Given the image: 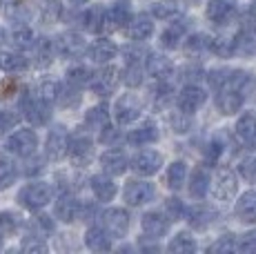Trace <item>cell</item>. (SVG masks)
<instances>
[{"label": "cell", "instance_id": "d4e9b609", "mask_svg": "<svg viewBox=\"0 0 256 254\" xmlns=\"http://www.w3.org/2000/svg\"><path fill=\"white\" fill-rule=\"evenodd\" d=\"M110 125V110L107 105H94L90 112L85 114V127L92 132H105Z\"/></svg>", "mask_w": 256, "mask_h": 254}, {"label": "cell", "instance_id": "7dc6e473", "mask_svg": "<svg viewBox=\"0 0 256 254\" xmlns=\"http://www.w3.org/2000/svg\"><path fill=\"white\" fill-rule=\"evenodd\" d=\"M20 228V218L14 212H0V232L2 234H12Z\"/></svg>", "mask_w": 256, "mask_h": 254}, {"label": "cell", "instance_id": "cb8c5ba5", "mask_svg": "<svg viewBox=\"0 0 256 254\" xmlns=\"http://www.w3.org/2000/svg\"><path fill=\"white\" fill-rule=\"evenodd\" d=\"M90 185H92L94 196H96L98 201H102V203L112 201V198L116 196V183L110 176H105V174H96V176H92Z\"/></svg>", "mask_w": 256, "mask_h": 254}, {"label": "cell", "instance_id": "9f6ffc18", "mask_svg": "<svg viewBox=\"0 0 256 254\" xmlns=\"http://www.w3.org/2000/svg\"><path fill=\"white\" fill-rule=\"evenodd\" d=\"M20 248H22L24 252H45V243H42V236H24Z\"/></svg>", "mask_w": 256, "mask_h": 254}, {"label": "cell", "instance_id": "ba28073f", "mask_svg": "<svg viewBox=\"0 0 256 254\" xmlns=\"http://www.w3.org/2000/svg\"><path fill=\"white\" fill-rule=\"evenodd\" d=\"M122 196H125L127 205H132V208H138V205H145V203L154 201L156 190H154V185L147 183V180H130V183L125 185V192H122Z\"/></svg>", "mask_w": 256, "mask_h": 254}, {"label": "cell", "instance_id": "8992f818", "mask_svg": "<svg viewBox=\"0 0 256 254\" xmlns=\"http://www.w3.org/2000/svg\"><path fill=\"white\" fill-rule=\"evenodd\" d=\"M120 70L118 67H105V70H100L98 74H94V78H92V92L96 96H112L116 92V87H118V82H120Z\"/></svg>", "mask_w": 256, "mask_h": 254}, {"label": "cell", "instance_id": "4dcf8cb0", "mask_svg": "<svg viewBox=\"0 0 256 254\" xmlns=\"http://www.w3.org/2000/svg\"><path fill=\"white\" fill-rule=\"evenodd\" d=\"M12 42H14V47H18L20 52L34 50L36 40H34L32 27H27L24 22H18V25H14V29H12Z\"/></svg>", "mask_w": 256, "mask_h": 254}, {"label": "cell", "instance_id": "680465c9", "mask_svg": "<svg viewBox=\"0 0 256 254\" xmlns=\"http://www.w3.org/2000/svg\"><path fill=\"white\" fill-rule=\"evenodd\" d=\"M220 152H223V145H220L218 140H212V143L208 145V150H205V156H208L210 163H216V160H218V156H220Z\"/></svg>", "mask_w": 256, "mask_h": 254}, {"label": "cell", "instance_id": "91938a15", "mask_svg": "<svg viewBox=\"0 0 256 254\" xmlns=\"http://www.w3.org/2000/svg\"><path fill=\"white\" fill-rule=\"evenodd\" d=\"M4 40H7V34H4V29L0 27V47H2V42H4Z\"/></svg>", "mask_w": 256, "mask_h": 254}, {"label": "cell", "instance_id": "7bdbcfd3", "mask_svg": "<svg viewBox=\"0 0 256 254\" xmlns=\"http://www.w3.org/2000/svg\"><path fill=\"white\" fill-rule=\"evenodd\" d=\"M92 78H94V74L90 67L78 65V67L67 70V82H72V85H76V87H82L85 82H92Z\"/></svg>", "mask_w": 256, "mask_h": 254}, {"label": "cell", "instance_id": "bcb514c9", "mask_svg": "<svg viewBox=\"0 0 256 254\" xmlns=\"http://www.w3.org/2000/svg\"><path fill=\"white\" fill-rule=\"evenodd\" d=\"M60 87H62V85H60L58 80H49V78H45V80L40 82V90H38V94H40L47 102H54V100H58Z\"/></svg>", "mask_w": 256, "mask_h": 254}, {"label": "cell", "instance_id": "8d00e7d4", "mask_svg": "<svg viewBox=\"0 0 256 254\" xmlns=\"http://www.w3.org/2000/svg\"><path fill=\"white\" fill-rule=\"evenodd\" d=\"M54 42L49 40V38H40V40H36V45H34V52H36V65L38 67H47L52 65L54 60Z\"/></svg>", "mask_w": 256, "mask_h": 254}, {"label": "cell", "instance_id": "836d02e7", "mask_svg": "<svg viewBox=\"0 0 256 254\" xmlns=\"http://www.w3.org/2000/svg\"><path fill=\"white\" fill-rule=\"evenodd\" d=\"M183 36H185V25L183 22H174V25H170L160 34V45L165 50H176L180 45V40H183Z\"/></svg>", "mask_w": 256, "mask_h": 254}, {"label": "cell", "instance_id": "816d5d0a", "mask_svg": "<svg viewBox=\"0 0 256 254\" xmlns=\"http://www.w3.org/2000/svg\"><path fill=\"white\" fill-rule=\"evenodd\" d=\"M210 50V38L203 36V34H194V36L187 38V52L194 54V52H203Z\"/></svg>", "mask_w": 256, "mask_h": 254}, {"label": "cell", "instance_id": "484cf974", "mask_svg": "<svg viewBox=\"0 0 256 254\" xmlns=\"http://www.w3.org/2000/svg\"><path fill=\"white\" fill-rule=\"evenodd\" d=\"M236 216L243 223H256V192H245L236 201Z\"/></svg>", "mask_w": 256, "mask_h": 254}, {"label": "cell", "instance_id": "b9f144b4", "mask_svg": "<svg viewBox=\"0 0 256 254\" xmlns=\"http://www.w3.org/2000/svg\"><path fill=\"white\" fill-rule=\"evenodd\" d=\"M14 178H16V165H14L9 158L0 156V192L7 190L9 185L14 183Z\"/></svg>", "mask_w": 256, "mask_h": 254}, {"label": "cell", "instance_id": "f5cc1de1", "mask_svg": "<svg viewBox=\"0 0 256 254\" xmlns=\"http://www.w3.org/2000/svg\"><path fill=\"white\" fill-rule=\"evenodd\" d=\"M152 94H154V102H156V105H167V102L174 98V96H172V94H174V90H172V87L167 85V82H163V80H160V85L156 87Z\"/></svg>", "mask_w": 256, "mask_h": 254}, {"label": "cell", "instance_id": "4fadbf2b", "mask_svg": "<svg viewBox=\"0 0 256 254\" xmlns=\"http://www.w3.org/2000/svg\"><path fill=\"white\" fill-rule=\"evenodd\" d=\"M56 52L65 58H78L85 54V38L76 32H65L56 38Z\"/></svg>", "mask_w": 256, "mask_h": 254}, {"label": "cell", "instance_id": "c3c4849f", "mask_svg": "<svg viewBox=\"0 0 256 254\" xmlns=\"http://www.w3.org/2000/svg\"><path fill=\"white\" fill-rule=\"evenodd\" d=\"M192 114H187V112L178 110L174 116H172V127H174V132H178V134H185L187 130L192 127V120H190Z\"/></svg>", "mask_w": 256, "mask_h": 254}, {"label": "cell", "instance_id": "681fc988", "mask_svg": "<svg viewBox=\"0 0 256 254\" xmlns=\"http://www.w3.org/2000/svg\"><path fill=\"white\" fill-rule=\"evenodd\" d=\"M18 120H20V116H18L16 112L0 110V134H4V132L14 130V127L18 125Z\"/></svg>", "mask_w": 256, "mask_h": 254}, {"label": "cell", "instance_id": "6125c7cd", "mask_svg": "<svg viewBox=\"0 0 256 254\" xmlns=\"http://www.w3.org/2000/svg\"><path fill=\"white\" fill-rule=\"evenodd\" d=\"M0 248H2V236H0Z\"/></svg>", "mask_w": 256, "mask_h": 254}, {"label": "cell", "instance_id": "f1b7e54d", "mask_svg": "<svg viewBox=\"0 0 256 254\" xmlns=\"http://www.w3.org/2000/svg\"><path fill=\"white\" fill-rule=\"evenodd\" d=\"M116 54H118V47L112 40H107V38H100V40H96L90 47V58L94 62H110L112 58H116Z\"/></svg>", "mask_w": 256, "mask_h": 254}, {"label": "cell", "instance_id": "f6af8a7d", "mask_svg": "<svg viewBox=\"0 0 256 254\" xmlns=\"http://www.w3.org/2000/svg\"><path fill=\"white\" fill-rule=\"evenodd\" d=\"M210 252H238V238H236L234 234H223V236L210 248Z\"/></svg>", "mask_w": 256, "mask_h": 254}, {"label": "cell", "instance_id": "30bf717a", "mask_svg": "<svg viewBox=\"0 0 256 254\" xmlns=\"http://www.w3.org/2000/svg\"><path fill=\"white\" fill-rule=\"evenodd\" d=\"M160 165H163V156L158 152H154V150H142L132 158V165L130 168L134 170L138 176H152V174H156L160 170Z\"/></svg>", "mask_w": 256, "mask_h": 254}, {"label": "cell", "instance_id": "603a6c76", "mask_svg": "<svg viewBox=\"0 0 256 254\" xmlns=\"http://www.w3.org/2000/svg\"><path fill=\"white\" fill-rule=\"evenodd\" d=\"M110 234H107V230L102 226H94L85 232V243L87 248L94 252H107L112 250V241H110Z\"/></svg>", "mask_w": 256, "mask_h": 254}, {"label": "cell", "instance_id": "60d3db41", "mask_svg": "<svg viewBox=\"0 0 256 254\" xmlns=\"http://www.w3.org/2000/svg\"><path fill=\"white\" fill-rule=\"evenodd\" d=\"M122 82H125L127 87H138L142 82V70H140L138 60L127 62V67L122 70Z\"/></svg>", "mask_w": 256, "mask_h": 254}, {"label": "cell", "instance_id": "7c38bea8", "mask_svg": "<svg viewBox=\"0 0 256 254\" xmlns=\"http://www.w3.org/2000/svg\"><path fill=\"white\" fill-rule=\"evenodd\" d=\"M142 234H145L147 238H152V241H158V238H163L167 232H170V218L165 216L163 212H156V210H152V212H147L145 216H142Z\"/></svg>", "mask_w": 256, "mask_h": 254}, {"label": "cell", "instance_id": "2e32d148", "mask_svg": "<svg viewBox=\"0 0 256 254\" xmlns=\"http://www.w3.org/2000/svg\"><path fill=\"white\" fill-rule=\"evenodd\" d=\"M67 148H70V136H67V132L62 130V127H56V130L49 132L47 136V158L52 160H60L62 156L67 154Z\"/></svg>", "mask_w": 256, "mask_h": 254}, {"label": "cell", "instance_id": "f546056e", "mask_svg": "<svg viewBox=\"0 0 256 254\" xmlns=\"http://www.w3.org/2000/svg\"><path fill=\"white\" fill-rule=\"evenodd\" d=\"M210 172L205 168H196L194 172H192V180H190V194L194 198H203L205 194L210 192Z\"/></svg>", "mask_w": 256, "mask_h": 254}, {"label": "cell", "instance_id": "11a10c76", "mask_svg": "<svg viewBox=\"0 0 256 254\" xmlns=\"http://www.w3.org/2000/svg\"><path fill=\"white\" fill-rule=\"evenodd\" d=\"M165 210H167V214H170V218H174V221H178V218L185 216V208H183V203H180L178 198H167Z\"/></svg>", "mask_w": 256, "mask_h": 254}, {"label": "cell", "instance_id": "be15d7a7", "mask_svg": "<svg viewBox=\"0 0 256 254\" xmlns=\"http://www.w3.org/2000/svg\"><path fill=\"white\" fill-rule=\"evenodd\" d=\"M0 7H2V0H0Z\"/></svg>", "mask_w": 256, "mask_h": 254}, {"label": "cell", "instance_id": "6da1fadb", "mask_svg": "<svg viewBox=\"0 0 256 254\" xmlns=\"http://www.w3.org/2000/svg\"><path fill=\"white\" fill-rule=\"evenodd\" d=\"M18 201H20V205L27 208L29 212L42 210L52 201V188H49L47 183H42V180H34V183L24 185L20 192H18Z\"/></svg>", "mask_w": 256, "mask_h": 254}, {"label": "cell", "instance_id": "44dd1931", "mask_svg": "<svg viewBox=\"0 0 256 254\" xmlns=\"http://www.w3.org/2000/svg\"><path fill=\"white\" fill-rule=\"evenodd\" d=\"M78 214H80V205L74 196L70 194H62L60 198L56 201V208H54V216L58 218V221L62 223H72L78 218Z\"/></svg>", "mask_w": 256, "mask_h": 254}, {"label": "cell", "instance_id": "ee69618b", "mask_svg": "<svg viewBox=\"0 0 256 254\" xmlns=\"http://www.w3.org/2000/svg\"><path fill=\"white\" fill-rule=\"evenodd\" d=\"M78 90H80V87L72 85V82H67L65 87H60V94H58L60 105L62 107H76L78 102H80V94H78Z\"/></svg>", "mask_w": 256, "mask_h": 254}, {"label": "cell", "instance_id": "8fae6325", "mask_svg": "<svg viewBox=\"0 0 256 254\" xmlns=\"http://www.w3.org/2000/svg\"><path fill=\"white\" fill-rule=\"evenodd\" d=\"M82 25L92 34H102V32L114 29L112 18H110V9H102L100 4H94V7L87 9L85 16H82Z\"/></svg>", "mask_w": 256, "mask_h": 254}, {"label": "cell", "instance_id": "f907efd6", "mask_svg": "<svg viewBox=\"0 0 256 254\" xmlns=\"http://www.w3.org/2000/svg\"><path fill=\"white\" fill-rule=\"evenodd\" d=\"M238 174L250 183H256V158H245L238 163Z\"/></svg>", "mask_w": 256, "mask_h": 254}, {"label": "cell", "instance_id": "1f68e13d", "mask_svg": "<svg viewBox=\"0 0 256 254\" xmlns=\"http://www.w3.org/2000/svg\"><path fill=\"white\" fill-rule=\"evenodd\" d=\"M185 216H187V223L196 230H205L214 221V212H212L210 208H203V205H196V208L187 210Z\"/></svg>", "mask_w": 256, "mask_h": 254}, {"label": "cell", "instance_id": "9a60e30c", "mask_svg": "<svg viewBox=\"0 0 256 254\" xmlns=\"http://www.w3.org/2000/svg\"><path fill=\"white\" fill-rule=\"evenodd\" d=\"M234 12H236L234 0H210L208 7H205V16H208L212 22H216V25L230 22Z\"/></svg>", "mask_w": 256, "mask_h": 254}, {"label": "cell", "instance_id": "d6986e66", "mask_svg": "<svg viewBox=\"0 0 256 254\" xmlns=\"http://www.w3.org/2000/svg\"><path fill=\"white\" fill-rule=\"evenodd\" d=\"M145 70L154 80H165L167 76H172L174 65H172V60L167 56H163V54H150L147 62H145Z\"/></svg>", "mask_w": 256, "mask_h": 254}, {"label": "cell", "instance_id": "e575fe53", "mask_svg": "<svg viewBox=\"0 0 256 254\" xmlns=\"http://www.w3.org/2000/svg\"><path fill=\"white\" fill-rule=\"evenodd\" d=\"M110 18H112V25H114V29L118 27H127L132 20V7L127 0H118V2L114 4V7L110 9Z\"/></svg>", "mask_w": 256, "mask_h": 254}, {"label": "cell", "instance_id": "f35d334b", "mask_svg": "<svg viewBox=\"0 0 256 254\" xmlns=\"http://www.w3.org/2000/svg\"><path fill=\"white\" fill-rule=\"evenodd\" d=\"M167 250H170V252H176V254H190V252L196 250V241H194V238H192L187 232H180V234H176V236L170 241Z\"/></svg>", "mask_w": 256, "mask_h": 254}, {"label": "cell", "instance_id": "d590c367", "mask_svg": "<svg viewBox=\"0 0 256 254\" xmlns=\"http://www.w3.org/2000/svg\"><path fill=\"white\" fill-rule=\"evenodd\" d=\"M180 2L178 0H156L154 7H152V12H154L156 18H160V20H170V18L178 16L180 14Z\"/></svg>", "mask_w": 256, "mask_h": 254}, {"label": "cell", "instance_id": "7a4b0ae2", "mask_svg": "<svg viewBox=\"0 0 256 254\" xmlns=\"http://www.w3.org/2000/svg\"><path fill=\"white\" fill-rule=\"evenodd\" d=\"M20 112L27 120L34 125H45L49 120V102L40 94H29L24 92L20 96Z\"/></svg>", "mask_w": 256, "mask_h": 254}, {"label": "cell", "instance_id": "6f0895ef", "mask_svg": "<svg viewBox=\"0 0 256 254\" xmlns=\"http://www.w3.org/2000/svg\"><path fill=\"white\" fill-rule=\"evenodd\" d=\"M238 252H256V232H248L238 238Z\"/></svg>", "mask_w": 256, "mask_h": 254}, {"label": "cell", "instance_id": "ffe728a7", "mask_svg": "<svg viewBox=\"0 0 256 254\" xmlns=\"http://www.w3.org/2000/svg\"><path fill=\"white\" fill-rule=\"evenodd\" d=\"M100 165L107 174L118 176V174L127 172L130 160H127L125 152H120V150H107V152H102V156H100Z\"/></svg>", "mask_w": 256, "mask_h": 254}, {"label": "cell", "instance_id": "3957f363", "mask_svg": "<svg viewBox=\"0 0 256 254\" xmlns=\"http://www.w3.org/2000/svg\"><path fill=\"white\" fill-rule=\"evenodd\" d=\"M100 226L107 230L112 238H122L130 230V214L122 208H110L100 214Z\"/></svg>", "mask_w": 256, "mask_h": 254}, {"label": "cell", "instance_id": "7402d4cb", "mask_svg": "<svg viewBox=\"0 0 256 254\" xmlns=\"http://www.w3.org/2000/svg\"><path fill=\"white\" fill-rule=\"evenodd\" d=\"M127 34H130L132 40L140 42V40H147V38L154 34V22H152V18L147 16V14H138V16H134L130 20V25H127Z\"/></svg>", "mask_w": 256, "mask_h": 254}, {"label": "cell", "instance_id": "d6a6232c", "mask_svg": "<svg viewBox=\"0 0 256 254\" xmlns=\"http://www.w3.org/2000/svg\"><path fill=\"white\" fill-rule=\"evenodd\" d=\"M187 180V165L183 160H174L167 170V176H165V183L170 190H180Z\"/></svg>", "mask_w": 256, "mask_h": 254}, {"label": "cell", "instance_id": "74e56055", "mask_svg": "<svg viewBox=\"0 0 256 254\" xmlns=\"http://www.w3.org/2000/svg\"><path fill=\"white\" fill-rule=\"evenodd\" d=\"M236 50V38L228 36H212L210 38V52H214L216 56H232Z\"/></svg>", "mask_w": 256, "mask_h": 254}, {"label": "cell", "instance_id": "4316f807", "mask_svg": "<svg viewBox=\"0 0 256 254\" xmlns=\"http://www.w3.org/2000/svg\"><path fill=\"white\" fill-rule=\"evenodd\" d=\"M29 67V60L18 52H0V70L7 74H20Z\"/></svg>", "mask_w": 256, "mask_h": 254}, {"label": "cell", "instance_id": "9c48e42d", "mask_svg": "<svg viewBox=\"0 0 256 254\" xmlns=\"http://www.w3.org/2000/svg\"><path fill=\"white\" fill-rule=\"evenodd\" d=\"M94 154V140L85 134L70 136V148H67V156L74 165H87Z\"/></svg>", "mask_w": 256, "mask_h": 254}, {"label": "cell", "instance_id": "db71d44e", "mask_svg": "<svg viewBox=\"0 0 256 254\" xmlns=\"http://www.w3.org/2000/svg\"><path fill=\"white\" fill-rule=\"evenodd\" d=\"M32 230H34V232L38 230V236L45 238L47 234H52V232H54V221H52L49 216H36V218H34Z\"/></svg>", "mask_w": 256, "mask_h": 254}, {"label": "cell", "instance_id": "ac0fdd59", "mask_svg": "<svg viewBox=\"0 0 256 254\" xmlns=\"http://www.w3.org/2000/svg\"><path fill=\"white\" fill-rule=\"evenodd\" d=\"M127 140H130L134 148H142V145H152L158 140V127H156L154 120H145V123H140L136 130L130 132V136H127Z\"/></svg>", "mask_w": 256, "mask_h": 254}, {"label": "cell", "instance_id": "ab89813d", "mask_svg": "<svg viewBox=\"0 0 256 254\" xmlns=\"http://www.w3.org/2000/svg\"><path fill=\"white\" fill-rule=\"evenodd\" d=\"M62 16V4L60 0H42L40 4V18L45 22H58Z\"/></svg>", "mask_w": 256, "mask_h": 254}, {"label": "cell", "instance_id": "5bb4252c", "mask_svg": "<svg viewBox=\"0 0 256 254\" xmlns=\"http://www.w3.org/2000/svg\"><path fill=\"white\" fill-rule=\"evenodd\" d=\"M205 98H208V94H205L200 87L187 85V87H183V90H180L178 98H176V105H178V110L187 112V114H194V112L205 102Z\"/></svg>", "mask_w": 256, "mask_h": 254}, {"label": "cell", "instance_id": "52a82bcc", "mask_svg": "<svg viewBox=\"0 0 256 254\" xmlns=\"http://www.w3.org/2000/svg\"><path fill=\"white\" fill-rule=\"evenodd\" d=\"M236 188H238V183H236V176L232 170L230 168L216 170L214 180H212V192H214V196L218 198V201H230L236 194Z\"/></svg>", "mask_w": 256, "mask_h": 254}, {"label": "cell", "instance_id": "277c9868", "mask_svg": "<svg viewBox=\"0 0 256 254\" xmlns=\"http://www.w3.org/2000/svg\"><path fill=\"white\" fill-rule=\"evenodd\" d=\"M4 148L16 156H32L38 148V134L34 130H18L7 138Z\"/></svg>", "mask_w": 256, "mask_h": 254}, {"label": "cell", "instance_id": "94428289", "mask_svg": "<svg viewBox=\"0 0 256 254\" xmlns=\"http://www.w3.org/2000/svg\"><path fill=\"white\" fill-rule=\"evenodd\" d=\"M72 4H85V2H90V0H70Z\"/></svg>", "mask_w": 256, "mask_h": 254}, {"label": "cell", "instance_id": "e0dca14e", "mask_svg": "<svg viewBox=\"0 0 256 254\" xmlns=\"http://www.w3.org/2000/svg\"><path fill=\"white\" fill-rule=\"evenodd\" d=\"M216 105H218L220 114H236L243 107V92L232 90V87H223L216 94Z\"/></svg>", "mask_w": 256, "mask_h": 254}, {"label": "cell", "instance_id": "5b68a950", "mask_svg": "<svg viewBox=\"0 0 256 254\" xmlns=\"http://www.w3.org/2000/svg\"><path fill=\"white\" fill-rule=\"evenodd\" d=\"M142 112V102L136 98L134 94H122L120 98L116 100L114 105V116H116V123L118 125H132L138 120Z\"/></svg>", "mask_w": 256, "mask_h": 254}, {"label": "cell", "instance_id": "83f0119b", "mask_svg": "<svg viewBox=\"0 0 256 254\" xmlns=\"http://www.w3.org/2000/svg\"><path fill=\"white\" fill-rule=\"evenodd\" d=\"M234 132H236V138L250 148L252 140H254V136H256V116L254 114H243L238 120H236Z\"/></svg>", "mask_w": 256, "mask_h": 254}]
</instances>
